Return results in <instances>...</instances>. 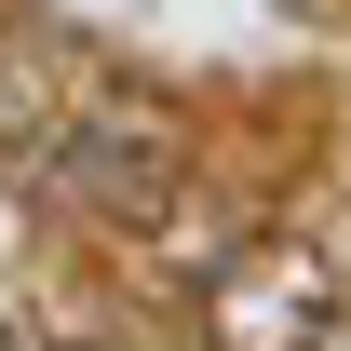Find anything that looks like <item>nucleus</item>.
<instances>
[{"label": "nucleus", "instance_id": "obj_1", "mask_svg": "<svg viewBox=\"0 0 351 351\" xmlns=\"http://www.w3.org/2000/svg\"><path fill=\"white\" fill-rule=\"evenodd\" d=\"M41 176L82 217H108V230H162L189 203V135H176V108H149V95H122L95 68V95L68 108V135L41 149Z\"/></svg>", "mask_w": 351, "mask_h": 351}, {"label": "nucleus", "instance_id": "obj_3", "mask_svg": "<svg viewBox=\"0 0 351 351\" xmlns=\"http://www.w3.org/2000/svg\"><path fill=\"white\" fill-rule=\"evenodd\" d=\"M95 95V54L68 41V27H41V14H0V149L14 162H41L54 135H68V108Z\"/></svg>", "mask_w": 351, "mask_h": 351}, {"label": "nucleus", "instance_id": "obj_2", "mask_svg": "<svg viewBox=\"0 0 351 351\" xmlns=\"http://www.w3.org/2000/svg\"><path fill=\"white\" fill-rule=\"evenodd\" d=\"M338 324V257L324 243H257L217 284V351H311Z\"/></svg>", "mask_w": 351, "mask_h": 351}]
</instances>
